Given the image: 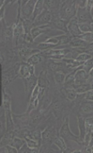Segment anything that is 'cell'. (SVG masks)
<instances>
[{
    "mask_svg": "<svg viewBox=\"0 0 93 153\" xmlns=\"http://www.w3.org/2000/svg\"><path fill=\"white\" fill-rule=\"evenodd\" d=\"M1 22V37H0V47L4 49H13L14 43V22L8 25L4 20H0Z\"/></svg>",
    "mask_w": 93,
    "mask_h": 153,
    "instance_id": "1",
    "label": "cell"
},
{
    "mask_svg": "<svg viewBox=\"0 0 93 153\" xmlns=\"http://www.w3.org/2000/svg\"><path fill=\"white\" fill-rule=\"evenodd\" d=\"M59 134H60V136L65 140L67 146H70V142H75L81 147L86 146H85L84 141L81 140V137L79 136V135L74 134L71 132V130H70V115L65 116L64 119L63 121V123H62V125L60 127Z\"/></svg>",
    "mask_w": 93,
    "mask_h": 153,
    "instance_id": "2",
    "label": "cell"
},
{
    "mask_svg": "<svg viewBox=\"0 0 93 153\" xmlns=\"http://www.w3.org/2000/svg\"><path fill=\"white\" fill-rule=\"evenodd\" d=\"M21 63H17L9 68L2 71V85L1 88H9L11 82H14L20 76Z\"/></svg>",
    "mask_w": 93,
    "mask_h": 153,
    "instance_id": "3",
    "label": "cell"
},
{
    "mask_svg": "<svg viewBox=\"0 0 93 153\" xmlns=\"http://www.w3.org/2000/svg\"><path fill=\"white\" fill-rule=\"evenodd\" d=\"M77 6L75 0H67L63 1L59 11V17L66 22H70L71 19L76 16Z\"/></svg>",
    "mask_w": 93,
    "mask_h": 153,
    "instance_id": "4",
    "label": "cell"
},
{
    "mask_svg": "<svg viewBox=\"0 0 93 153\" xmlns=\"http://www.w3.org/2000/svg\"><path fill=\"white\" fill-rule=\"evenodd\" d=\"M13 49H14V51H15V53L17 56L18 61L20 63L26 62V60L31 55L42 52L37 49H33V48H30V47H26V46H23V45H19L16 47H14Z\"/></svg>",
    "mask_w": 93,
    "mask_h": 153,
    "instance_id": "5",
    "label": "cell"
},
{
    "mask_svg": "<svg viewBox=\"0 0 93 153\" xmlns=\"http://www.w3.org/2000/svg\"><path fill=\"white\" fill-rule=\"evenodd\" d=\"M47 69H48V71H51V72L62 71V72L65 73L66 75L75 70L71 67H70L64 61L60 60H54V59H48L47 60Z\"/></svg>",
    "mask_w": 93,
    "mask_h": 153,
    "instance_id": "6",
    "label": "cell"
},
{
    "mask_svg": "<svg viewBox=\"0 0 93 153\" xmlns=\"http://www.w3.org/2000/svg\"><path fill=\"white\" fill-rule=\"evenodd\" d=\"M45 118V113L41 112L37 109L33 110L31 111L29 115V124H28V128L30 130H33L37 128L44 120Z\"/></svg>",
    "mask_w": 93,
    "mask_h": 153,
    "instance_id": "7",
    "label": "cell"
},
{
    "mask_svg": "<svg viewBox=\"0 0 93 153\" xmlns=\"http://www.w3.org/2000/svg\"><path fill=\"white\" fill-rule=\"evenodd\" d=\"M21 80L24 83L25 94H26V98L28 102L31 99L34 88L37 85V76L34 74V75H31L30 76H28L26 78H22Z\"/></svg>",
    "mask_w": 93,
    "mask_h": 153,
    "instance_id": "8",
    "label": "cell"
},
{
    "mask_svg": "<svg viewBox=\"0 0 93 153\" xmlns=\"http://www.w3.org/2000/svg\"><path fill=\"white\" fill-rule=\"evenodd\" d=\"M37 1V0H28V1L21 0V17L23 19L31 20Z\"/></svg>",
    "mask_w": 93,
    "mask_h": 153,
    "instance_id": "9",
    "label": "cell"
},
{
    "mask_svg": "<svg viewBox=\"0 0 93 153\" xmlns=\"http://www.w3.org/2000/svg\"><path fill=\"white\" fill-rule=\"evenodd\" d=\"M29 113L26 111L22 114H15L12 113L14 123L15 125V129H24L28 128L29 124Z\"/></svg>",
    "mask_w": 93,
    "mask_h": 153,
    "instance_id": "10",
    "label": "cell"
},
{
    "mask_svg": "<svg viewBox=\"0 0 93 153\" xmlns=\"http://www.w3.org/2000/svg\"><path fill=\"white\" fill-rule=\"evenodd\" d=\"M53 20V15L50 11L44 10V11L37 17V19L33 22V27L45 26V25H50Z\"/></svg>",
    "mask_w": 93,
    "mask_h": 153,
    "instance_id": "11",
    "label": "cell"
},
{
    "mask_svg": "<svg viewBox=\"0 0 93 153\" xmlns=\"http://www.w3.org/2000/svg\"><path fill=\"white\" fill-rule=\"evenodd\" d=\"M63 1L59 0H44L45 10L50 11L53 16H59Z\"/></svg>",
    "mask_w": 93,
    "mask_h": 153,
    "instance_id": "12",
    "label": "cell"
},
{
    "mask_svg": "<svg viewBox=\"0 0 93 153\" xmlns=\"http://www.w3.org/2000/svg\"><path fill=\"white\" fill-rule=\"evenodd\" d=\"M68 23H69L68 22L61 19L59 16H53V20H52V22L50 25L53 29L59 30V31L64 32V34H68L69 33L68 27H67Z\"/></svg>",
    "mask_w": 93,
    "mask_h": 153,
    "instance_id": "13",
    "label": "cell"
},
{
    "mask_svg": "<svg viewBox=\"0 0 93 153\" xmlns=\"http://www.w3.org/2000/svg\"><path fill=\"white\" fill-rule=\"evenodd\" d=\"M76 19L79 23H92V16L90 11L86 8H77Z\"/></svg>",
    "mask_w": 93,
    "mask_h": 153,
    "instance_id": "14",
    "label": "cell"
},
{
    "mask_svg": "<svg viewBox=\"0 0 93 153\" xmlns=\"http://www.w3.org/2000/svg\"><path fill=\"white\" fill-rule=\"evenodd\" d=\"M67 27H68L69 33L73 37H80L82 34L81 29L79 27V22L77 21L76 17L71 19L68 23Z\"/></svg>",
    "mask_w": 93,
    "mask_h": 153,
    "instance_id": "15",
    "label": "cell"
},
{
    "mask_svg": "<svg viewBox=\"0 0 93 153\" xmlns=\"http://www.w3.org/2000/svg\"><path fill=\"white\" fill-rule=\"evenodd\" d=\"M48 70L44 69L42 70L39 76H37V85L42 88H49L51 82L48 76Z\"/></svg>",
    "mask_w": 93,
    "mask_h": 153,
    "instance_id": "16",
    "label": "cell"
},
{
    "mask_svg": "<svg viewBox=\"0 0 93 153\" xmlns=\"http://www.w3.org/2000/svg\"><path fill=\"white\" fill-rule=\"evenodd\" d=\"M88 73L85 70H83L82 66L78 68L76 73L75 75V85H80L88 81Z\"/></svg>",
    "mask_w": 93,
    "mask_h": 153,
    "instance_id": "17",
    "label": "cell"
},
{
    "mask_svg": "<svg viewBox=\"0 0 93 153\" xmlns=\"http://www.w3.org/2000/svg\"><path fill=\"white\" fill-rule=\"evenodd\" d=\"M53 28L51 27V25H45V26H41V27H33L31 34L32 36L33 39L35 40L38 36L42 34H47L52 30Z\"/></svg>",
    "mask_w": 93,
    "mask_h": 153,
    "instance_id": "18",
    "label": "cell"
},
{
    "mask_svg": "<svg viewBox=\"0 0 93 153\" xmlns=\"http://www.w3.org/2000/svg\"><path fill=\"white\" fill-rule=\"evenodd\" d=\"M52 74H53V85L59 88L64 87L66 76L65 73L62 71H54V72H52Z\"/></svg>",
    "mask_w": 93,
    "mask_h": 153,
    "instance_id": "19",
    "label": "cell"
},
{
    "mask_svg": "<svg viewBox=\"0 0 93 153\" xmlns=\"http://www.w3.org/2000/svg\"><path fill=\"white\" fill-rule=\"evenodd\" d=\"M77 117V123H78V128L80 131V134L79 136L81 137V140L84 141L85 137L86 134V117L78 115ZM85 144V143H84Z\"/></svg>",
    "mask_w": 93,
    "mask_h": 153,
    "instance_id": "20",
    "label": "cell"
},
{
    "mask_svg": "<svg viewBox=\"0 0 93 153\" xmlns=\"http://www.w3.org/2000/svg\"><path fill=\"white\" fill-rule=\"evenodd\" d=\"M45 10V7H44V1L43 0H37V4L35 6V9H34V12H33L32 18H31V21L34 22V21L37 19V17L39 16Z\"/></svg>",
    "mask_w": 93,
    "mask_h": 153,
    "instance_id": "21",
    "label": "cell"
},
{
    "mask_svg": "<svg viewBox=\"0 0 93 153\" xmlns=\"http://www.w3.org/2000/svg\"><path fill=\"white\" fill-rule=\"evenodd\" d=\"M31 65L28 64L27 62H22L21 63V66H20V76L19 77L22 79V78H26L28 76H31Z\"/></svg>",
    "mask_w": 93,
    "mask_h": 153,
    "instance_id": "22",
    "label": "cell"
},
{
    "mask_svg": "<svg viewBox=\"0 0 93 153\" xmlns=\"http://www.w3.org/2000/svg\"><path fill=\"white\" fill-rule=\"evenodd\" d=\"M73 88L75 89L78 94H85L88 91H90V90H93L92 82H85V83L80 84V85H75L74 84Z\"/></svg>",
    "mask_w": 93,
    "mask_h": 153,
    "instance_id": "23",
    "label": "cell"
},
{
    "mask_svg": "<svg viewBox=\"0 0 93 153\" xmlns=\"http://www.w3.org/2000/svg\"><path fill=\"white\" fill-rule=\"evenodd\" d=\"M88 44H89L83 41L82 39H81L78 37H73L70 43L69 44V47L70 48H85Z\"/></svg>",
    "mask_w": 93,
    "mask_h": 153,
    "instance_id": "24",
    "label": "cell"
},
{
    "mask_svg": "<svg viewBox=\"0 0 93 153\" xmlns=\"http://www.w3.org/2000/svg\"><path fill=\"white\" fill-rule=\"evenodd\" d=\"M12 113L13 112H6V128H7V132L13 131V130L15 129V123H14Z\"/></svg>",
    "mask_w": 93,
    "mask_h": 153,
    "instance_id": "25",
    "label": "cell"
},
{
    "mask_svg": "<svg viewBox=\"0 0 93 153\" xmlns=\"http://www.w3.org/2000/svg\"><path fill=\"white\" fill-rule=\"evenodd\" d=\"M62 61H64V63H66L68 66L70 67H71L73 69H76V68H79L81 66H83V62H80L78 60H75V59H71V58H63Z\"/></svg>",
    "mask_w": 93,
    "mask_h": 153,
    "instance_id": "26",
    "label": "cell"
},
{
    "mask_svg": "<svg viewBox=\"0 0 93 153\" xmlns=\"http://www.w3.org/2000/svg\"><path fill=\"white\" fill-rule=\"evenodd\" d=\"M53 144L56 145V146L59 147L60 152H65L66 149H67V144H66L65 140L60 136V134H59L57 136V138L55 139Z\"/></svg>",
    "mask_w": 93,
    "mask_h": 153,
    "instance_id": "27",
    "label": "cell"
},
{
    "mask_svg": "<svg viewBox=\"0 0 93 153\" xmlns=\"http://www.w3.org/2000/svg\"><path fill=\"white\" fill-rule=\"evenodd\" d=\"M64 94H65L67 100H69L70 101H74V100H75L78 93L74 88H64Z\"/></svg>",
    "mask_w": 93,
    "mask_h": 153,
    "instance_id": "28",
    "label": "cell"
},
{
    "mask_svg": "<svg viewBox=\"0 0 93 153\" xmlns=\"http://www.w3.org/2000/svg\"><path fill=\"white\" fill-rule=\"evenodd\" d=\"M58 45H55V44H48V43H45V42H41L39 44H37L36 49H39L40 51H47V50H49V49H54Z\"/></svg>",
    "mask_w": 93,
    "mask_h": 153,
    "instance_id": "29",
    "label": "cell"
},
{
    "mask_svg": "<svg viewBox=\"0 0 93 153\" xmlns=\"http://www.w3.org/2000/svg\"><path fill=\"white\" fill-rule=\"evenodd\" d=\"M21 22L24 27L25 33L26 34H31V32L33 28V22L31 20H26V19H23L21 17Z\"/></svg>",
    "mask_w": 93,
    "mask_h": 153,
    "instance_id": "30",
    "label": "cell"
},
{
    "mask_svg": "<svg viewBox=\"0 0 93 153\" xmlns=\"http://www.w3.org/2000/svg\"><path fill=\"white\" fill-rule=\"evenodd\" d=\"M26 143V140L22 138H20V137H15L10 145H11L12 146L15 147L17 150H20L21 148L22 147V146Z\"/></svg>",
    "mask_w": 93,
    "mask_h": 153,
    "instance_id": "31",
    "label": "cell"
},
{
    "mask_svg": "<svg viewBox=\"0 0 93 153\" xmlns=\"http://www.w3.org/2000/svg\"><path fill=\"white\" fill-rule=\"evenodd\" d=\"M20 153H37L39 152V149H34V148H31L30 146H28V145L26 142L25 143L22 147L19 150Z\"/></svg>",
    "mask_w": 93,
    "mask_h": 153,
    "instance_id": "32",
    "label": "cell"
},
{
    "mask_svg": "<svg viewBox=\"0 0 93 153\" xmlns=\"http://www.w3.org/2000/svg\"><path fill=\"white\" fill-rule=\"evenodd\" d=\"M0 152L17 153V152H19V150H17L15 147L12 146L11 145H7V146H1V147H0Z\"/></svg>",
    "mask_w": 93,
    "mask_h": 153,
    "instance_id": "33",
    "label": "cell"
},
{
    "mask_svg": "<svg viewBox=\"0 0 93 153\" xmlns=\"http://www.w3.org/2000/svg\"><path fill=\"white\" fill-rule=\"evenodd\" d=\"M81 39H82L83 41L86 42L87 44H92L93 43V33H82L80 37Z\"/></svg>",
    "mask_w": 93,
    "mask_h": 153,
    "instance_id": "34",
    "label": "cell"
},
{
    "mask_svg": "<svg viewBox=\"0 0 93 153\" xmlns=\"http://www.w3.org/2000/svg\"><path fill=\"white\" fill-rule=\"evenodd\" d=\"M79 27L82 33H92L91 23H79Z\"/></svg>",
    "mask_w": 93,
    "mask_h": 153,
    "instance_id": "35",
    "label": "cell"
},
{
    "mask_svg": "<svg viewBox=\"0 0 93 153\" xmlns=\"http://www.w3.org/2000/svg\"><path fill=\"white\" fill-rule=\"evenodd\" d=\"M92 56L91 55H89L87 53H81V54H80V55L77 56L76 58L75 59V60H78V61H80V62H86V61H87L88 60H90V59H92Z\"/></svg>",
    "mask_w": 93,
    "mask_h": 153,
    "instance_id": "36",
    "label": "cell"
},
{
    "mask_svg": "<svg viewBox=\"0 0 93 153\" xmlns=\"http://www.w3.org/2000/svg\"><path fill=\"white\" fill-rule=\"evenodd\" d=\"M83 70H85V71H86L87 73L90 72V71L92 70L93 68V58L92 59H90V60H88L87 61H86V62H84V64H83L82 66Z\"/></svg>",
    "mask_w": 93,
    "mask_h": 153,
    "instance_id": "37",
    "label": "cell"
},
{
    "mask_svg": "<svg viewBox=\"0 0 93 153\" xmlns=\"http://www.w3.org/2000/svg\"><path fill=\"white\" fill-rule=\"evenodd\" d=\"M77 8H86L87 4V0H75Z\"/></svg>",
    "mask_w": 93,
    "mask_h": 153,
    "instance_id": "38",
    "label": "cell"
},
{
    "mask_svg": "<svg viewBox=\"0 0 93 153\" xmlns=\"http://www.w3.org/2000/svg\"><path fill=\"white\" fill-rule=\"evenodd\" d=\"M85 100H93V90H90L85 94Z\"/></svg>",
    "mask_w": 93,
    "mask_h": 153,
    "instance_id": "39",
    "label": "cell"
},
{
    "mask_svg": "<svg viewBox=\"0 0 93 153\" xmlns=\"http://www.w3.org/2000/svg\"><path fill=\"white\" fill-rule=\"evenodd\" d=\"M91 28H92V33H93V22L91 23Z\"/></svg>",
    "mask_w": 93,
    "mask_h": 153,
    "instance_id": "40",
    "label": "cell"
},
{
    "mask_svg": "<svg viewBox=\"0 0 93 153\" xmlns=\"http://www.w3.org/2000/svg\"><path fill=\"white\" fill-rule=\"evenodd\" d=\"M92 22H93V19H92Z\"/></svg>",
    "mask_w": 93,
    "mask_h": 153,
    "instance_id": "41",
    "label": "cell"
}]
</instances>
